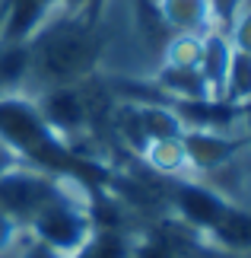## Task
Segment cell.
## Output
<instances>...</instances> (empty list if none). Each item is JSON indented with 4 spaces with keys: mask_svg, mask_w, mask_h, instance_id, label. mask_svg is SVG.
<instances>
[{
    "mask_svg": "<svg viewBox=\"0 0 251 258\" xmlns=\"http://www.w3.org/2000/svg\"><path fill=\"white\" fill-rule=\"evenodd\" d=\"M102 19L89 13H61L38 29L26 42L29 48V80L26 89L45 93L54 86L86 83L105 57Z\"/></svg>",
    "mask_w": 251,
    "mask_h": 258,
    "instance_id": "obj_1",
    "label": "cell"
},
{
    "mask_svg": "<svg viewBox=\"0 0 251 258\" xmlns=\"http://www.w3.org/2000/svg\"><path fill=\"white\" fill-rule=\"evenodd\" d=\"M29 226H32V239L51 245V249H57L67 258L76 255L89 242V236L96 233L93 217H89L86 207L70 195V188L61 198L48 201L42 211L29 220Z\"/></svg>",
    "mask_w": 251,
    "mask_h": 258,
    "instance_id": "obj_2",
    "label": "cell"
},
{
    "mask_svg": "<svg viewBox=\"0 0 251 258\" xmlns=\"http://www.w3.org/2000/svg\"><path fill=\"white\" fill-rule=\"evenodd\" d=\"M73 178H51L35 166H7L0 172V211L13 220H32L48 201L61 198Z\"/></svg>",
    "mask_w": 251,
    "mask_h": 258,
    "instance_id": "obj_3",
    "label": "cell"
},
{
    "mask_svg": "<svg viewBox=\"0 0 251 258\" xmlns=\"http://www.w3.org/2000/svg\"><path fill=\"white\" fill-rule=\"evenodd\" d=\"M32 102H35V108H38V115L45 118V124L51 127L57 137H67V141H70V137L86 134L89 127H93L83 83L45 89V93H38Z\"/></svg>",
    "mask_w": 251,
    "mask_h": 258,
    "instance_id": "obj_4",
    "label": "cell"
},
{
    "mask_svg": "<svg viewBox=\"0 0 251 258\" xmlns=\"http://www.w3.org/2000/svg\"><path fill=\"white\" fill-rule=\"evenodd\" d=\"M182 144H185L191 172H200V175H213L216 169L229 166L245 150V141L232 137L229 131H200V127H185Z\"/></svg>",
    "mask_w": 251,
    "mask_h": 258,
    "instance_id": "obj_5",
    "label": "cell"
},
{
    "mask_svg": "<svg viewBox=\"0 0 251 258\" xmlns=\"http://www.w3.org/2000/svg\"><path fill=\"white\" fill-rule=\"evenodd\" d=\"M172 201H175L178 217H182L185 223H191L194 230H200V233H207L229 204L216 188L200 185V182H178L175 191H172Z\"/></svg>",
    "mask_w": 251,
    "mask_h": 258,
    "instance_id": "obj_6",
    "label": "cell"
},
{
    "mask_svg": "<svg viewBox=\"0 0 251 258\" xmlns=\"http://www.w3.org/2000/svg\"><path fill=\"white\" fill-rule=\"evenodd\" d=\"M153 10L169 32L207 35L216 29L210 0H153Z\"/></svg>",
    "mask_w": 251,
    "mask_h": 258,
    "instance_id": "obj_7",
    "label": "cell"
},
{
    "mask_svg": "<svg viewBox=\"0 0 251 258\" xmlns=\"http://www.w3.org/2000/svg\"><path fill=\"white\" fill-rule=\"evenodd\" d=\"M213 245L229 252H248L251 255V211L238 204H226L219 220L204 233Z\"/></svg>",
    "mask_w": 251,
    "mask_h": 258,
    "instance_id": "obj_8",
    "label": "cell"
},
{
    "mask_svg": "<svg viewBox=\"0 0 251 258\" xmlns=\"http://www.w3.org/2000/svg\"><path fill=\"white\" fill-rule=\"evenodd\" d=\"M229 57H232V45H229L226 32H219V29L207 32L204 35V54H200V77H204V83L213 99H223Z\"/></svg>",
    "mask_w": 251,
    "mask_h": 258,
    "instance_id": "obj_9",
    "label": "cell"
},
{
    "mask_svg": "<svg viewBox=\"0 0 251 258\" xmlns=\"http://www.w3.org/2000/svg\"><path fill=\"white\" fill-rule=\"evenodd\" d=\"M143 160L149 169L162 172V175H182L188 172V153H185V144H182V134H172V137H159V141H149L143 147Z\"/></svg>",
    "mask_w": 251,
    "mask_h": 258,
    "instance_id": "obj_10",
    "label": "cell"
},
{
    "mask_svg": "<svg viewBox=\"0 0 251 258\" xmlns=\"http://www.w3.org/2000/svg\"><path fill=\"white\" fill-rule=\"evenodd\" d=\"M200 54H204V35L172 32L159 51V67H178V71H200Z\"/></svg>",
    "mask_w": 251,
    "mask_h": 258,
    "instance_id": "obj_11",
    "label": "cell"
},
{
    "mask_svg": "<svg viewBox=\"0 0 251 258\" xmlns=\"http://www.w3.org/2000/svg\"><path fill=\"white\" fill-rule=\"evenodd\" d=\"M223 102L245 108L251 105V54L235 51L229 57V71H226V83H223Z\"/></svg>",
    "mask_w": 251,
    "mask_h": 258,
    "instance_id": "obj_12",
    "label": "cell"
},
{
    "mask_svg": "<svg viewBox=\"0 0 251 258\" xmlns=\"http://www.w3.org/2000/svg\"><path fill=\"white\" fill-rule=\"evenodd\" d=\"M226 38L235 51L251 54V0H245V4L238 7V13L232 16V23L226 29Z\"/></svg>",
    "mask_w": 251,
    "mask_h": 258,
    "instance_id": "obj_13",
    "label": "cell"
},
{
    "mask_svg": "<svg viewBox=\"0 0 251 258\" xmlns=\"http://www.w3.org/2000/svg\"><path fill=\"white\" fill-rule=\"evenodd\" d=\"M19 233H23V226H19V220H13L10 214L0 211V255H7L10 249H16L19 242Z\"/></svg>",
    "mask_w": 251,
    "mask_h": 258,
    "instance_id": "obj_14",
    "label": "cell"
},
{
    "mask_svg": "<svg viewBox=\"0 0 251 258\" xmlns=\"http://www.w3.org/2000/svg\"><path fill=\"white\" fill-rule=\"evenodd\" d=\"M134 258H178V252L165 242H140L134 245Z\"/></svg>",
    "mask_w": 251,
    "mask_h": 258,
    "instance_id": "obj_15",
    "label": "cell"
},
{
    "mask_svg": "<svg viewBox=\"0 0 251 258\" xmlns=\"http://www.w3.org/2000/svg\"><path fill=\"white\" fill-rule=\"evenodd\" d=\"M19 258H67V255H61L57 249H51V245H45V242H38V239H32L23 249V255Z\"/></svg>",
    "mask_w": 251,
    "mask_h": 258,
    "instance_id": "obj_16",
    "label": "cell"
},
{
    "mask_svg": "<svg viewBox=\"0 0 251 258\" xmlns=\"http://www.w3.org/2000/svg\"><path fill=\"white\" fill-rule=\"evenodd\" d=\"M108 4H112V0H93V4H89V10H86V13L93 16V19H102V13H105V7H108Z\"/></svg>",
    "mask_w": 251,
    "mask_h": 258,
    "instance_id": "obj_17",
    "label": "cell"
}]
</instances>
